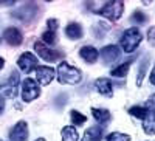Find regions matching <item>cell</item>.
<instances>
[{
    "mask_svg": "<svg viewBox=\"0 0 155 141\" xmlns=\"http://www.w3.org/2000/svg\"><path fill=\"white\" fill-rule=\"evenodd\" d=\"M82 79V73L79 68L71 67L68 62L62 61L59 65H58V81L61 84H79Z\"/></svg>",
    "mask_w": 155,
    "mask_h": 141,
    "instance_id": "cell-1",
    "label": "cell"
},
{
    "mask_svg": "<svg viewBox=\"0 0 155 141\" xmlns=\"http://www.w3.org/2000/svg\"><path fill=\"white\" fill-rule=\"evenodd\" d=\"M121 48L124 50V53H132L137 50V47L141 44V33L140 30H137L135 27L129 28L123 33L121 39H120Z\"/></svg>",
    "mask_w": 155,
    "mask_h": 141,
    "instance_id": "cell-2",
    "label": "cell"
},
{
    "mask_svg": "<svg viewBox=\"0 0 155 141\" xmlns=\"http://www.w3.org/2000/svg\"><path fill=\"white\" fill-rule=\"evenodd\" d=\"M123 11H124V3L120 0H115V2H107L98 12L101 16L107 17L109 20H118L123 16Z\"/></svg>",
    "mask_w": 155,
    "mask_h": 141,
    "instance_id": "cell-3",
    "label": "cell"
},
{
    "mask_svg": "<svg viewBox=\"0 0 155 141\" xmlns=\"http://www.w3.org/2000/svg\"><path fill=\"white\" fill-rule=\"evenodd\" d=\"M39 96H41V88H39L37 82L34 79L27 78L22 82V99L25 102H31Z\"/></svg>",
    "mask_w": 155,
    "mask_h": 141,
    "instance_id": "cell-4",
    "label": "cell"
},
{
    "mask_svg": "<svg viewBox=\"0 0 155 141\" xmlns=\"http://www.w3.org/2000/svg\"><path fill=\"white\" fill-rule=\"evenodd\" d=\"M11 16L16 17V19H19V20H22V22H25V23H28V22L34 20V19L39 16V14H37V6H36L34 3H27V5L20 6L19 9H16Z\"/></svg>",
    "mask_w": 155,
    "mask_h": 141,
    "instance_id": "cell-5",
    "label": "cell"
},
{
    "mask_svg": "<svg viewBox=\"0 0 155 141\" xmlns=\"http://www.w3.org/2000/svg\"><path fill=\"white\" fill-rule=\"evenodd\" d=\"M37 57L33 54V53H23V54H20L19 56V59H17V67L25 73V74H30L33 70H36L37 68Z\"/></svg>",
    "mask_w": 155,
    "mask_h": 141,
    "instance_id": "cell-6",
    "label": "cell"
},
{
    "mask_svg": "<svg viewBox=\"0 0 155 141\" xmlns=\"http://www.w3.org/2000/svg\"><path fill=\"white\" fill-rule=\"evenodd\" d=\"M34 50H36V53L41 56L44 61H47V62H54L56 59L61 57L59 51L51 50V48H50L48 45H45L42 41H36V42H34Z\"/></svg>",
    "mask_w": 155,
    "mask_h": 141,
    "instance_id": "cell-7",
    "label": "cell"
},
{
    "mask_svg": "<svg viewBox=\"0 0 155 141\" xmlns=\"http://www.w3.org/2000/svg\"><path fill=\"white\" fill-rule=\"evenodd\" d=\"M9 139L11 141H27L28 139V124L25 121H19L9 130Z\"/></svg>",
    "mask_w": 155,
    "mask_h": 141,
    "instance_id": "cell-8",
    "label": "cell"
},
{
    "mask_svg": "<svg viewBox=\"0 0 155 141\" xmlns=\"http://www.w3.org/2000/svg\"><path fill=\"white\" fill-rule=\"evenodd\" d=\"M56 76V71L54 68L51 67H47V65H41L36 68V78H37V82L42 84V85H48L51 81L54 79Z\"/></svg>",
    "mask_w": 155,
    "mask_h": 141,
    "instance_id": "cell-9",
    "label": "cell"
},
{
    "mask_svg": "<svg viewBox=\"0 0 155 141\" xmlns=\"http://www.w3.org/2000/svg\"><path fill=\"white\" fill-rule=\"evenodd\" d=\"M99 54H101L102 61H104L106 64H115L116 61L120 59L121 51H120V48L116 45H107V47H104L99 51Z\"/></svg>",
    "mask_w": 155,
    "mask_h": 141,
    "instance_id": "cell-10",
    "label": "cell"
},
{
    "mask_svg": "<svg viewBox=\"0 0 155 141\" xmlns=\"http://www.w3.org/2000/svg\"><path fill=\"white\" fill-rule=\"evenodd\" d=\"M3 39H5L9 45L17 47V45H20V44L23 42V36H22V33H20L17 28L9 27V28H6V30L3 31Z\"/></svg>",
    "mask_w": 155,
    "mask_h": 141,
    "instance_id": "cell-11",
    "label": "cell"
},
{
    "mask_svg": "<svg viewBox=\"0 0 155 141\" xmlns=\"http://www.w3.org/2000/svg\"><path fill=\"white\" fill-rule=\"evenodd\" d=\"M79 54H81V57H82L85 62L95 64V62L98 61V57H99V51H98L95 47H92V45H84V47L79 50Z\"/></svg>",
    "mask_w": 155,
    "mask_h": 141,
    "instance_id": "cell-12",
    "label": "cell"
},
{
    "mask_svg": "<svg viewBox=\"0 0 155 141\" xmlns=\"http://www.w3.org/2000/svg\"><path fill=\"white\" fill-rule=\"evenodd\" d=\"M143 130L147 135L155 133V109H147L146 116L143 118Z\"/></svg>",
    "mask_w": 155,
    "mask_h": 141,
    "instance_id": "cell-13",
    "label": "cell"
},
{
    "mask_svg": "<svg viewBox=\"0 0 155 141\" xmlns=\"http://www.w3.org/2000/svg\"><path fill=\"white\" fill-rule=\"evenodd\" d=\"M95 87H96V90H98L101 95H104V96H112V95H113V85H112L110 79H107V78L96 79Z\"/></svg>",
    "mask_w": 155,
    "mask_h": 141,
    "instance_id": "cell-14",
    "label": "cell"
},
{
    "mask_svg": "<svg viewBox=\"0 0 155 141\" xmlns=\"http://www.w3.org/2000/svg\"><path fill=\"white\" fill-rule=\"evenodd\" d=\"M65 34L71 41H79L84 34V31H82V27L79 23H68L65 28Z\"/></svg>",
    "mask_w": 155,
    "mask_h": 141,
    "instance_id": "cell-15",
    "label": "cell"
},
{
    "mask_svg": "<svg viewBox=\"0 0 155 141\" xmlns=\"http://www.w3.org/2000/svg\"><path fill=\"white\" fill-rule=\"evenodd\" d=\"M101 139H102V127L99 126H93L87 129L82 138V141H101Z\"/></svg>",
    "mask_w": 155,
    "mask_h": 141,
    "instance_id": "cell-16",
    "label": "cell"
},
{
    "mask_svg": "<svg viewBox=\"0 0 155 141\" xmlns=\"http://www.w3.org/2000/svg\"><path fill=\"white\" fill-rule=\"evenodd\" d=\"M92 113H93V118L99 124H107L110 121V118H112V113L107 109H96V107H93L92 109Z\"/></svg>",
    "mask_w": 155,
    "mask_h": 141,
    "instance_id": "cell-17",
    "label": "cell"
},
{
    "mask_svg": "<svg viewBox=\"0 0 155 141\" xmlns=\"http://www.w3.org/2000/svg\"><path fill=\"white\" fill-rule=\"evenodd\" d=\"M61 135H62V141H78V138H79V135H78L73 126H65L62 129Z\"/></svg>",
    "mask_w": 155,
    "mask_h": 141,
    "instance_id": "cell-18",
    "label": "cell"
},
{
    "mask_svg": "<svg viewBox=\"0 0 155 141\" xmlns=\"http://www.w3.org/2000/svg\"><path fill=\"white\" fill-rule=\"evenodd\" d=\"M17 96V88L12 87L9 84L0 85V98H8V99H14Z\"/></svg>",
    "mask_w": 155,
    "mask_h": 141,
    "instance_id": "cell-19",
    "label": "cell"
},
{
    "mask_svg": "<svg viewBox=\"0 0 155 141\" xmlns=\"http://www.w3.org/2000/svg\"><path fill=\"white\" fill-rule=\"evenodd\" d=\"M129 68H130V62H124V64H121L120 67L113 68L110 74L115 76V78H124V76L127 74V71H129Z\"/></svg>",
    "mask_w": 155,
    "mask_h": 141,
    "instance_id": "cell-20",
    "label": "cell"
},
{
    "mask_svg": "<svg viewBox=\"0 0 155 141\" xmlns=\"http://www.w3.org/2000/svg\"><path fill=\"white\" fill-rule=\"evenodd\" d=\"M70 118H71V121H73L74 126H82V124L87 121V116H85V115H82L81 112H78V110H71Z\"/></svg>",
    "mask_w": 155,
    "mask_h": 141,
    "instance_id": "cell-21",
    "label": "cell"
},
{
    "mask_svg": "<svg viewBox=\"0 0 155 141\" xmlns=\"http://www.w3.org/2000/svg\"><path fill=\"white\" fill-rule=\"evenodd\" d=\"M129 113L135 118H144L146 113H147V107H141V106H135L129 109Z\"/></svg>",
    "mask_w": 155,
    "mask_h": 141,
    "instance_id": "cell-22",
    "label": "cell"
},
{
    "mask_svg": "<svg viewBox=\"0 0 155 141\" xmlns=\"http://www.w3.org/2000/svg\"><path fill=\"white\" fill-rule=\"evenodd\" d=\"M106 139L107 141H130V136L127 133H121V132H112L110 135H107Z\"/></svg>",
    "mask_w": 155,
    "mask_h": 141,
    "instance_id": "cell-23",
    "label": "cell"
},
{
    "mask_svg": "<svg viewBox=\"0 0 155 141\" xmlns=\"http://www.w3.org/2000/svg\"><path fill=\"white\" fill-rule=\"evenodd\" d=\"M42 42L45 44V45H53V44H56V33L54 31H45L44 34H42Z\"/></svg>",
    "mask_w": 155,
    "mask_h": 141,
    "instance_id": "cell-24",
    "label": "cell"
},
{
    "mask_svg": "<svg viewBox=\"0 0 155 141\" xmlns=\"http://www.w3.org/2000/svg\"><path fill=\"white\" fill-rule=\"evenodd\" d=\"M146 67H147V57H144L143 61H141V67H140V71H138V78H137V85L138 87L141 85V81H143V78H144Z\"/></svg>",
    "mask_w": 155,
    "mask_h": 141,
    "instance_id": "cell-25",
    "label": "cell"
},
{
    "mask_svg": "<svg viewBox=\"0 0 155 141\" xmlns=\"http://www.w3.org/2000/svg\"><path fill=\"white\" fill-rule=\"evenodd\" d=\"M93 31H95V36L96 37H102V34H104L106 31H109V27H107L106 23H98V25H95Z\"/></svg>",
    "mask_w": 155,
    "mask_h": 141,
    "instance_id": "cell-26",
    "label": "cell"
},
{
    "mask_svg": "<svg viewBox=\"0 0 155 141\" xmlns=\"http://www.w3.org/2000/svg\"><path fill=\"white\" fill-rule=\"evenodd\" d=\"M8 84H9V85H12V87H16V88H17V84H19V71H17V70H12V71H11V74H9V81H8Z\"/></svg>",
    "mask_w": 155,
    "mask_h": 141,
    "instance_id": "cell-27",
    "label": "cell"
},
{
    "mask_svg": "<svg viewBox=\"0 0 155 141\" xmlns=\"http://www.w3.org/2000/svg\"><path fill=\"white\" fill-rule=\"evenodd\" d=\"M132 22H137V23H144L146 22V16L143 11H135L134 16H132Z\"/></svg>",
    "mask_w": 155,
    "mask_h": 141,
    "instance_id": "cell-28",
    "label": "cell"
},
{
    "mask_svg": "<svg viewBox=\"0 0 155 141\" xmlns=\"http://www.w3.org/2000/svg\"><path fill=\"white\" fill-rule=\"evenodd\" d=\"M147 41L152 47H155V27H150L147 30Z\"/></svg>",
    "mask_w": 155,
    "mask_h": 141,
    "instance_id": "cell-29",
    "label": "cell"
},
{
    "mask_svg": "<svg viewBox=\"0 0 155 141\" xmlns=\"http://www.w3.org/2000/svg\"><path fill=\"white\" fill-rule=\"evenodd\" d=\"M58 20L56 19H48V22H47V25H48V30L50 31H56V28H58Z\"/></svg>",
    "mask_w": 155,
    "mask_h": 141,
    "instance_id": "cell-30",
    "label": "cell"
},
{
    "mask_svg": "<svg viewBox=\"0 0 155 141\" xmlns=\"http://www.w3.org/2000/svg\"><path fill=\"white\" fill-rule=\"evenodd\" d=\"M147 109H155V95H152L149 99H147Z\"/></svg>",
    "mask_w": 155,
    "mask_h": 141,
    "instance_id": "cell-31",
    "label": "cell"
},
{
    "mask_svg": "<svg viewBox=\"0 0 155 141\" xmlns=\"http://www.w3.org/2000/svg\"><path fill=\"white\" fill-rule=\"evenodd\" d=\"M149 81H150V84L155 85V64H153V68H152V71L149 74Z\"/></svg>",
    "mask_w": 155,
    "mask_h": 141,
    "instance_id": "cell-32",
    "label": "cell"
},
{
    "mask_svg": "<svg viewBox=\"0 0 155 141\" xmlns=\"http://www.w3.org/2000/svg\"><path fill=\"white\" fill-rule=\"evenodd\" d=\"M3 110H5V101H3V98H0V113Z\"/></svg>",
    "mask_w": 155,
    "mask_h": 141,
    "instance_id": "cell-33",
    "label": "cell"
},
{
    "mask_svg": "<svg viewBox=\"0 0 155 141\" xmlns=\"http://www.w3.org/2000/svg\"><path fill=\"white\" fill-rule=\"evenodd\" d=\"M3 67H5V59H3V57H0V70H2Z\"/></svg>",
    "mask_w": 155,
    "mask_h": 141,
    "instance_id": "cell-34",
    "label": "cell"
},
{
    "mask_svg": "<svg viewBox=\"0 0 155 141\" xmlns=\"http://www.w3.org/2000/svg\"><path fill=\"white\" fill-rule=\"evenodd\" d=\"M36 141H45V138H37Z\"/></svg>",
    "mask_w": 155,
    "mask_h": 141,
    "instance_id": "cell-35",
    "label": "cell"
},
{
    "mask_svg": "<svg viewBox=\"0 0 155 141\" xmlns=\"http://www.w3.org/2000/svg\"><path fill=\"white\" fill-rule=\"evenodd\" d=\"M0 141H3V139H0Z\"/></svg>",
    "mask_w": 155,
    "mask_h": 141,
    "instance_id": "cell-36",
    "label": "cell"
}]
</instances>
